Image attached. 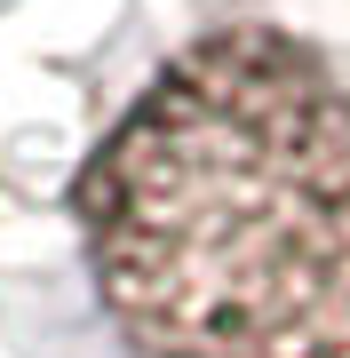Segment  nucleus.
Instances as JSON below:
<instances>
[{"mask_svg":"<svg viewBox=\"0 0 350 358\" xmlns=\"http://www.w3.org/2000/svg\"><path fill=\"white\" fill-rule=\"evenodd\" d=\"M72 207L143 358H350V88L311 40L223 24L168 56Z\"/></svg>","mask_w":350,"mask_h":358,"instance_id":"nucleus-1","label":"nucleus"}]
</instances>
